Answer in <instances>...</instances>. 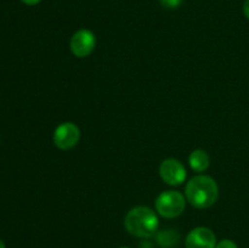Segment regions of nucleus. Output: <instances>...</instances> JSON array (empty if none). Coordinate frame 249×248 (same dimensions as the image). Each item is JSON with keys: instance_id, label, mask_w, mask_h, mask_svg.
Listing matches in <instances>:
<instances>
[{"instance_id": "nucleus-11", "label": "nucleus", "mask_w": 249, "mask_h": 248, "mask_svg": "<svg viewBox=\"0 0 249 248\" xmlns=\"http://www.w3.org/2000/svg\"><path fill=\"white\" fill-rule=\"evenodd\" d=\"M243 14L249 19V0H246L245 4H243Z\"/></svg>"}, {"instance_id": "nucleus-13", "label": "nucleus", "mask_w": 249, "mask_h": 248, "mask_svg": "<svg viewBox=\"0 0 249 248\" xmlns=\"http://www.w3.org/2000/svg\"><path fill=\"white\" fill-rule=\"evenodd\" d=\"M0 248H5V243L0 240Z\"/></svg>"}, {"instance_id": "nucleus-5", "label": "nucleus", "mask_w": 249, "mask_h": 248, "mask_svg": "<svg viewBox=\"0 0 249 248\" xmlns=\"http://www.w3.org/2000/svg\"><path fill=\"white\" fill-rule=\"evenodd\" d=\"M79 128L72 122L60 124L53 131V143L60 150H71L79 142Z\"/></svg>"}, {"instance_id": "nucleus-14", "label": "nucleus", "mask_w": 249, "mask_h": 248, "mask_svg": "<svg viewBox=\"0 0 249 248\" xmlns=\"http://www.w3.org/2000/svg\"><path fill=\"white\" fill-rule=\"evenodd\" d=\"M119 248H129V247H119Z\"/></svg>"}, {"instance_id": "nucleus-9", "label": "nucleus", "mask_w": 249, "mask_h": 248, "mask_svg": "<svg viewBox=\"0 0 249 248\" xmlns=\"http://www.w3.org/2000/svg\"><path fill=\"white\" fill-rule=\"evenodd\" d=\"M160 5L167 9H177L181 5L182 0H160Z\"/></svg>"}, {"instance_id": "nucleus-3", "label": "nucleus", "mask_w": 249, "mask_h": 248, "mask_svg": "<svg viewBox=\"0 0 249 248\" xmlns=\"http://www.w3.org/2000/svg\"><path fill=\"white\" fill-rule=\"evenodd\" d=\"M156 211L163 218L173 219L181 215L186 207V198L179 191H164L156 198Z\"/></svg>"}, {"instance_id": "nucleus-4", "label": "nucleus", "mask_w": 249, "mask_h": 248, "mask_svg": "<svg viewBox=\"0 0 249 248\" xmlns=\"http://www.w3.org/2000/svg\"><path fill=\"white\" fill-rule=\"evenodd\" d=\"M96 46V36L89 29H79L72 35L70 41L71 51L74 56L84 58L89 56Z\"/></svg>"}, {"instance_id": "nucleus-12", "label": "nucleus", "mask_w": 249, "mask_h": 248, "mask_svg": "<svg viewBox=\"0 0 249 248\" xmlns=\"http://www.w3.org/2000/svg\"><path fill=\"white\" fill-rule=\"evenodd\" d=\"M22 2H24L26 5H36L41 1V0H21Z\"/></svg>"}, {"instance_id": "nucleus-8", "label": "nucleus", "mask_w": 249, "mask_h": 248, "mask_svg": "<svg viewBox=\"0 0 249 248\" xmlns=\"http://www.w3.org/2000/svg\"><path fill=\"white\" fill-rule=\"evenodd\" d=\"M189 163L191 169H194L197 173H202L208 169L209 164H211V158L206 151L195 150L190 155Z\"/></svg>"}, {"instance_id": "nucleus-7", "label": "nucleus", "mask_w": 249, "mask_h": 248, "mask_svg": "<svg viewBox=\"0 0 249 248\" xmlns=\"http://www.w3.org/2000/svg\"><path fill=\"white\" fill-rule=\"evenodd\" d=\"M186 248H215L216 238L213 231L204 226L194 229L186 236Z\"/></svg>"}, {"instance_id": "nucleus-6", "label": "nucleus", "mask_w": 249, "mask_h": 248, "mask_svg": "<svg viewBox=\"0 0 249 248\" xmlns=\"http://www.w3.org/2000/svg\"><path fill=\"white\" fill-rule=\"evenodd\" d=\"M160 175L165 184L170 186H179L186 179V169L180 160L168 158L160 163Z\"/></svg>"}, {"instance_id": "nucleus-2", "label": "nucleus", "mask_w": 249, "mask_h": 248, "mask_svg": "<svg viewBox=\"0 0 249 248\" xmlns=\"http://www.w3.org/2000/svg\"><path fill=\"white\" fill-rule=\"evenodd\" d=\"M158 216L148 207H134L126 213L124 219V226L130 235L136 237H152L157 232Z\"/></svg>"}, {"instance_id": "nucleus-10", "label": "nucleus", "mask_w": 249, "mask_h": 248, "mask_svg": "<svg viewBox=\"0 0 249 248\" xmlns=\"http://www.w3.org/2000/svg\"><path fill=\"white\" fill-rule=\"evenodd\" d=\"M215 248H238L233 241L231 240H223L215 246Z\"/></svg>"}, {"instance_id": "nucleus-1", "label": "nucleus", "mask_w": 249, "mask_h": 248, "mask_svg": "<svg viewBox=\"0 0 249 248\" xmlns=\"http://www.w3.org/2000/svg\"><path fill=\"white\" fill-rule=\"evenodd\" d=\"M186 201L198 209L213 206L219 197V187L215 180L208 175H196L185 187Z\"/></svg>"}]
</instances>
